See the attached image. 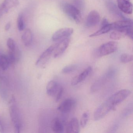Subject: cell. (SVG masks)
<instances>
[{
    "label": "cell",
    "instance_id": "6da1fadb",
    "mask_svg": "<svg viewBox=\"0 0 133 133\" xmlns=\"http://www.w3.org/2000/svg\"><path fill=\"white\" fill-rule=\"evenodd\" d=\"M9 105L10 116L14 127L15 132L20 133L22 127L21 121L14 96L12 95L11 98L9 101Z\"/></svg>",
    "mask_w": 133,
    "mask_h": 133
},
{
    "label": "cell",
    "instance_id": "7a4b0ae2",
    "mask_svg": "<svg viewBox=\"0 0 133 133\" xmlns=\"http://www.w3.org/2000/svg\"><path fill=\"white\" fill-rule=\"evenodd\" d=\"M61 8L63 12L76 23L79 24L81 22L82 17L81 11L74 5L68 3H63L61 5Z\"/></svg>",
    "mask_w": 133,
    "mask_h": 133
},
{
    "label": "cell",
    "instance_id": "3957f363",
    "mask_svg": "<svg viewBox=\"0 0 133 133\" xmlns=\"http://www.w3.org/2000/svg\"><path fill=\"white\" fill-rule=\"evenodd\" d=\"M115 107L107 99L96 109L94 113V117L95 121H98L104 117L108 113L114 109Z\"/></svg>",
    "mask_w": 133,
    "mask_h": 133
},
{
    "label": "cell",
    "instance_id": "277c9868",
    "mask_svg": "<svg viewBox=\"0 0 133 133\" xmlns=\"http://www.w3.org/2000/svg\"><path fill=\"white\" fill-rule=\"evenodd\" d=\"M117 48V43L115 42H110L101 45L96 50L95 53L98 56H104L116 52Z\"/></svg>",
    "mask_w": 133,
    "mask_h": 133
},
{
    "label": "cell",
    "instance_id": "5b68a950",
    "mask_svg": "<svg viewBox=\"0 0 133 133\" xmlns=\"http://www.w3.org/2000/svg\"><path fill=\"white\" fill-rule=\"evenodd\" d=\"M114 75V70H109L102 77H100L92 85L91 88V91L94 92L99 90L109 81L111 78Z\"/></svg>",
    "mask_w": 133,
    "mask_h": 133
},
{
    "label": "cell",
    "instance_id": "8992f818",
    "mask_svg": "<svg viewBox=\"0 0 133 133\" xmlns=\"http://www.w3.org/2000/svg\"><path fill=\"white\" fill-rule=\"evenodd\" d=\"M131 93V92L128 89H122L112 95L108 99L115 107L117 105L124 101Z\"/></svg>",
    "mask_w": 133,
    "mask_h": 133
},
{
    "label": "cell",
    "instance_id": "52a82bcc",
    "mask_svg": "<svg viewBox=\"0 0 133 133\" xmlns=\"http://www.w3.org/2000/svg\"><path fill=\"white\" fill-rule=\"evenodd\" d=\"M74 30L71 28L61 29L57 30L53 34L52 36V39L54 42H57L70 38Z\"/></svg>",
    "mask_w": 133,
    "mask_h": 133
},
{
    "label": "cell",
    "instance_id": "ba28073f",
    "mask_svg": "<svg viewBox=\"0 0 133 133\" xmlns=\"http://www.w3.org/2000/svg\"><path fill=\"white\" fill-rule=\"evenodd\" d=\"M57 43L52 45L46 49L36 61V65L38 66L39 65H44L49 59L51 55L54 52L56 49Z\"/></svg>",
    "mask_w": 133,
    "mask_h": 133
},
{
    "label": "cell",
    "instance_id": "9c48e42d",
    "mask_svg": "<svg viewBox=\"0 0 133 133\" xmlns=\"http://www.w3.org/2000/svg\"><path fill=\"white\" fill-rule=\"evenodd\" d=\"M70 42V38L61 40L57 43L56 49L54 52V56L55 58L59 57L62 55L66 50Z\"/></svg>",
    "mask_w": 133,
    "mask_h": 133
},
{
    "label": "cell",
    "instance_id": "30bf717a",
    "mask_svg": "<svg viewBox=\"0 0 133 133\" xmlns=\"http://www.w3.org/2000/svg\"><path fill=\"white\" fill-rule=\"evenodd\" d=\"M76 105V102L72 98H68L63 101L58 107L57 109L60 112L67 113L73 110Z\"/></svg>",
    "mask_w": 133,
    "mask_h": 133
},
{
    "label": "cell",
    "instance_id": "8fae6325",
    "mask_svg": "<svg viewBox=\"0 0 133 133\" xmlns=\"http://www.w3.org/2000/svg\"><path fill=\"white\" fill-rule=\"evenodd\" d=\"M99 13L96 10L91 11L88 15L85 22V25L87 28H91L97 25L100 21Z\"/></svg>",
    "mask_w": 133,
    "mask_h": 133
},
{
    "label": "cell",
    "instance_id": "7c38bea8",
    "mask_svg": "<svg viewBox=\"0 0 133 133\" xmlns=\"http://www.w3.org/2000/svg\"><path fill=\"white\" fill-rule=\"evenodd\" d=\"M117 6L120 10L124 14L130 15L133 11V5L130 0H117Z\"/></svg>",
    "mask_w": 133,
    "mask_h": 133
},
{
    "label": "cell",
    "instance_id": "4fadbf2b",
    "mask_svg": "<svg viewBox=\"0 0 133 133\" xmlns=\"http://www.w3.org/2000/svg\"><path fill=\"white\" fill-rule=\"evenodd\" d=\"M111 25L112 30H123L133 25V23L130 19H124L112 23Z\"/></svg>",
    "mask_w": 133,
    "mask_h": 133
},
{
    "label": "cell",
    "instance_id": "5bb4252c",
    "mask_svg": "<svg viewBox=\"0 0 133 133\" xmlns=\"http://www.w3.org/2000/svg\"><path fill=\"white\" fill-rule=\"evenodd\" d=\"M92 70V68L91 67H88L86 69H85L83 72H82L81 74L74 77L72 78L71 82V85H73V86L77 85L78 84L84 81L85 78L91 72Z\"/></svg>",
    "mask_w": 133,
    "mask_h": 133
},
{
    "label": "cell",
    "instance_id": "9a60e30c",
    "mask_svg": "<svg viewBox=\"0 0 133 133\" xmlns=\"http://www.w3.org/2000/svg\"><path fill=\"white\" fill-rule=\"evenodd\" d=\"M19 4L18 0H4L0 6V11L5 14L8 12L9 9L17 6Z\"/></svg>",
    "mask_w": 133,
    "mask_h": 133
},
{
    "label": "cell",
    "instance_id": "2e32d148",
    "mask_svg": "<svg viewBox=\"0 0 133 133\" xmlns=\"http://www.w3.org/2000/svg\"><path fill=\"white\" fill-rule=\"evenodd\" d=\"M106 5L108 10L112 15L116 17L122 18L123 20L127 19L123 15L121 11L113 2L110 1H107Z\"/></svg>",
    "mask_w": 133,
    "mask_h": 133
},
{
    "label": "cell",
    "instance_id": "e0dca14e",
    "mask_svg": "<svg viewBox=\"0 0 133 133\" xmlns=\"http://www.w3.org/2000/svg\"><path fill=\"white\" fill-rule=\"evenodd\" d=\"M8 82L7 78L4 76L0 75V95L4 99L8 98Z\"/></svg>",
    "mask_w": 133,
    "mask_h": 133
},
{
    "label": "cell",
    "instance_id": "ac0fdd59",
    "mask_svg": "<svg viewBox=\"0 0 133 133\" xmlns=\"http://www.w3.org/2000/svg\"><path fill=\"white\" fill-rule=\"evenodd\" d=\"M80 132V126L78 120L76 117L72 118L68 124L66 132L68 133H77Z\"/></svg>",
    "mask_w": 133,
    "mask_h": 133
},
{
    "label": "cell",
    "instance_id": "d6986e66",
    "mask_svg": "<svg viewBox=\"0 0 133 133\" xmlns=\"http://www.w3.org/2000/svg\"><path fill=\"white\" fill-rule=\"evenodd\" d=\"M60 85L57 82L54 81H50L46 86V92L50 96H56Z\"/></svg>",
    "mask_w": 133,
    "mask_h": 133
},
{
    "label": "cell",
    "instance_id": "ffe728a7",
    "mask_svg": "<svg viewBox=\"0 0 133 133\" xmlns=\"http://www.w3.org/2000/svg\"><path fill=\"white\" fill-rule=\"evenodd\" d=\"M22 40L25 46H29L31 45L32 43V34L31 31L29 29H27L25 31L22 36Z\"/></svg>",
    "mask_w": 133,
    "mask_h": 133
},
{
    "label": "cell",
    "instance_id": "44dd1931",
    "mask_svg": "<svg viewBox=\"0 0 133 133\" xmlns=\"http://www.w3.org/2000/svg\"><path fill=\"white\" fill-rule=\"evenodd\" d=\"M51 129L56 133H62L64 131V127L59 119L54 118L51 121Z\"/></svg>",
    "mask_w": 133,
    "mask_h": 133
},
{
    "label": "cell",
    "instance_id": "7402d4cb",
    "mask_svg": "<svg viewBox=\"0 0 133 133\" xmlns=\"http://www.w3.org/2000/svg\"><path fill=\"white\" fill-rule=\"evenodd\" d=\"M127 30H114L110 33V38L113 40H119L127 36Z\"/></svg>",
    "mask_w": 133,
    "mask_h": 133
},
{
    "label": "cell",
    "instance_id": "603a6c76",
    "mask_svg": "<svg viewBox=\"0 0 133 133\" xmlns=\"http://www.w3.org/2000/svg\"><path fill=\"white\" fill-rule=\"evenodd\" d=\"M111 30H112L111 24H109L107 25L101 26V28L99 30L90 35L89 37H94L99 36L106 34Z\"/></svg>",
    "mask_w": 133,
    "mask_h": 133
},
{
    "label": "cell",
    "instance_id": "cb8c5ba5",
    "mask_svg": "<svg viewBox=\"0 0 133 133\" xmlns=\"http://www.w3.org/2000/svg\"><path fill=\"white\" fill-rule=\"evenodd\" d=\"M10 66L7 56L1 55L0 56V67L3 70H6Z\"/></svg>",
    "mask_w": 133,
    "mask_h": 133
},
{
    "label": "cell",
    "instance_id": "d4e9b609",
    "mask_svg": "<svg viewBox=\"0 0 133 133\" xmlns=\"http://www.w3.org/2000/svg\"><path fill=\"white\" fill-rule=\"evenodd\" d=\"M133 56L128 54H123L121 56L120 59L122 63H129L133 60Z\"/></svg>",
    "mask_w": 133,
    "mask_h": 133
},
{
    "label": "cell",
    "instance_id": "484cf974",
    "mask_svg": "<svg viewBox=\"0 0 133 133\" xmlns=\"http://www.w3.org/2000/svg\"><path fill=\"white\" fill-rule=\"evenodd\" d=\"M89 118V113L88 112H85L83 114L81 119V126L82 128H84L87 125Z\"/></svg>",
    "mask_w": 133,
    "mask_h": 133
},
{
    "label": "cell",
    "instance_id": "4316f807",
    "mask_svg": "<svg viewBox=\"0 0 133 133\" xmlns=\"http://www.w3.org/2000/svg\"><path fill=\"white\" fill-rule=\"evenodd\" d=\"M77 66L76 64H71L66 66L64 68L62 71L63 74H67L75 71L77 69Z\"/></svg>",
    "mask_w": 133,
    "mask_h": 133
},
{
    "label": "cell",
    "instance_id": "83f0119b",
    "mask_svg": "<svg viewBox=\"0 0 133 133\" xmlns=\"http://www.w3.org/2000/svg\"><path fill=\"white\" fill-rule=\"evenodd\" d=\"M74 6L80 11L84 10L85 6L84 0H73Z\"/></svg>",
    "mask_w": 133,
    "mask_h": 133
},
{
    "label": "cell",
    "instance_id": "f1b7e54d",
    "mask_svg": "<svg viewBox=\"0 0 133 133\" xmlns=\"http://www.w3.org/2000/svg\"><path fill=\"white\" fill-rule=\"evenodd\" d=\"M18 28L20 31H23L24 27V18L22 15L20 14L18 15L17 21Z\"/></svg>",
    "mask_w": 133,
    "mask_h": 133
},
{
    "label": "cell",
    "instance_id": "f546056e",
    "mask_svg": "<svg viewBox=\"0 0 133 133\" xmlns=\"http://www.w3.org/2000/svg\"><path fill=\"white\" fill-rule=\"evenodd\" d=\"M7 45L9 49V50L10 51H14L16 47L14 40L12 38H9L7 42Z\"/></svg>",
    "mask_w": 133,
    "mask_h": 133
},
{
    "label": "cell",
    "instance_id": "4dcf8cb0",
    "mask_svg": "<svg viewBox=\"0 0 133 133\" xmlns=\"http://www.w3.org/2000/svg\"><path fill=\"white\" fill-rule=\"evenodd\" d=\"M63 88L62 86H60L59 88V90L57 92L56 94V102H57L61 99V97H62V95L63 94Z\"/></svg>",
    "mask_w": 133,
    "mask_h": 133
},
{
    "label": "cell",
    "instance_id": "1f68e13d",
    "mask_svg": "<svg viewBox=\"0 0 133 133\" xmlns=\"http://www.w3.org/2000/svg\"><path fill=\"white\" fill-rule=\"evenodd\" d=\"M4 132L3 127L1 120L0 119V133H3Z\"/></svg>",
    "mask_w": 133,
    "mask_h": 133
},
{
    "label": "cell",
    "instance_id": "d6a6232c",
    "mask_svg": "<svg viewBox=\"0 0 133 133\" xmlns=\"http://www.w3.org/2000/svg\"><path fill=\"white\" fill-rule=\"evenodd\" d=\"M11 27V23L10 22H8L7 24H6L5 26V30L6 31H8L10 29V28Z\"/></svg>",
    "mask_w": 133,
    "mask_h": 133
},
{
    "label": "cell",
    "instance_id": "836d02e7",
    "mask_svg": "<svg viewBox=\"0 0 133 133\" xmlns=\"http://www.w3.org/2000/svg\"><path fill=\"white\" fill-rule=\"evenodd\" d=\"M1 54H0V56H1Z\"/></svg>",
    "mask_w": 133,
    "mask_h": 133
}]
</instances>
